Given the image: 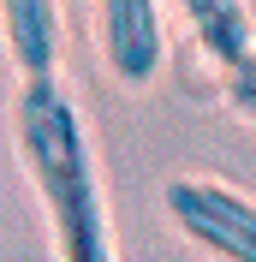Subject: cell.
<instances>
[{"mask_svg":"<svg viewBox=\"0 0 256 262\" xmlns=\"http://www.w3.org/2000/svg\"><path fill=\"white\" fill-rule=\"evenodd\" d=\"M12 137L24 179L36 185L42 209L54 227V256L60 262H119L113 256V221L108 196H101V167L90 149L78 101L66 96V83L54 72L18 83L12 107Z\"/></svg>","mask_w":256,"mask_h":262,"instance_id":"1","label":"cell"},{"mask_svg":"<svg viewBox=\"0 0 256 262\" xmlns=\"http://www.w3.org/2000/svg\"><path fill=\"white\" fill-rule=\"evenodd\" d=\"M161 209H167V221L203 256H215V262H256V196H244L239 185L185 173V179H167Z\"/></svg>","mask_w":256,"mask_h":262,"instance_id":"2","label":"cell"},{"mask_svg":"<svg viewBox=\"0 0 256 262\" xmlns=\"http://www.w3.org/2000/svg\"><path fill=\"white\" fill-rule=\"evenodd\" d=\"M96 42L119 83H131V90L155 83L161 66H167L161 0H96Z\"/></svg>","mask_w":256,"mask_h":262,"instance_id":"3","label":"cell"},{"mask_svg":"<svg viewBox=\"0 0 256 262\" xmlns=\"http://www.w3.org/2000/svg\"><path fill=\"white\" fill-rule=\"evenodd\" d=\"M173 6L185 18V30L197 36V48L208 54V66H221V78L256 54V24L244 0H173Z\"/></svg>","mask_w":256,"mask_h":262,"instance_id":"4","label":"cell"},{"mask_svg":"<svg viewBox=\"0 0 256 262\" xmlns=\"http://www.w3.org/2000/svg\"><path fill=\"white\" fill-rule=\"evenodd\" d=\"M0 36L18 78H42L60 60V0H0Z\"/></svg>","mask_w":256,"mask_h":262,"instance_id":"5","label":"cell"},{"mask_svg":"<svg viewBox=\"0 0 256 262\" xmlns=\"http://www.w3.org/2000/svg\"><path fill=\"white\" fill-rule=\"evenodd\" d=\"M226 107L256 125V54H250L244 66H232V72H226Z\"/></svg>","mask_w":256,"mask_h":262,"instance_id":"6","label":"cell"}]
</instances>
